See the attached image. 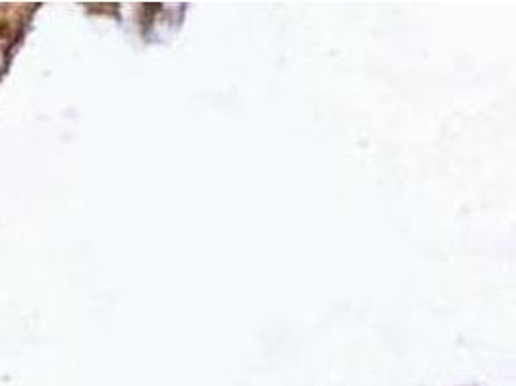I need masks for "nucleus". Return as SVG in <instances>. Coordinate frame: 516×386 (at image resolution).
Here are the masks:
<instances>
[{"label":"nucleus","mask_w":516,"mask_h":386,"mask_svg":"<svg viewBox=\"0 0 516 386\" xmlns=\"http://www.w3.org/2000/svg\"><path fill=\"white\" fill-rule=\"evenodd\" d=\"M6 29H8V24H6V22H0V35H4Z\"/></svg>","instance_id":"obj_1"}]
</instances>
